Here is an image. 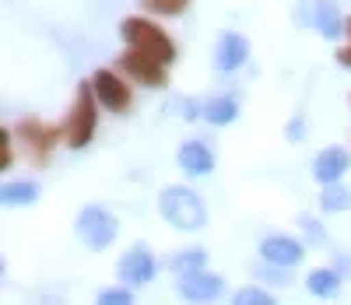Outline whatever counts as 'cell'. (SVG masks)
I'll return each mask as SVG.
<instances>
[{
    "label": "cell",
    "instance_id": "6da1fadb",
    "mask_svg": "<svg viewBox=\"0 0 351 305\" xmlns=\"http://www.w3.org/2000/svg\"><path fill=\"white\" fill-rule=\"evenodd\" d=\"M120 36L127 39L130 49H137V53H144V56L158 60L162 67H169L172 60H176V42L162 32L158 25H152L148 18H127V21L120 25Z\"/></svg>",
    "mask_w": 351,
    "mask_h": 305
},
{
    "label": "cell",
    "instance_id": "7a4b0ae2",
    "mask_svg": "<svg viewBox=\"0 0 351 305\" xmlns=\"http://www.w3.org/2000/svg\"><path fill=\"white\" fill-rule=\"evenodd\" d=\"M162 218L172 225V228H180V232H197L204 228V221H208V210H204V200L186 190V186H169L162 190Z\"/></svg>",
    "mask_w": 351,
    "mask_h": 305
},
{
    "label": "cell",
    "instance_id": "3957f363",
    "mask_svg": "<svg viewBox=\"0 0 351 305\" xmlns=\"http://www.w3.org/2000/svg\"><path fill=\"white\" fill-rule=\"evenodd\" d=\"M95 123H99V99L92 91V81L77 88V99L71 106V116L64 123V137L71 147H84L88 141L95 137Z\"/></svg>",
    "mask_w": 351,
    "mask_h": 305
},
{
    "label": "cell",
    "instance_id": "277c9868",
    "mask_svg": "<svg viewBox=\"0 0 351 305\" xmlns=\"http://www.w3.org/2000/svg\"><path fill=\"white\" fill-rule=\"evenodd\" d=\"M116 232H120V225H116L112 210H106L99 204L84 207L81 215H77V235L84 239L88 249H106L109 242L116 239Z\"/></svg>",
    "mask_w": 351,
    "mask_h": 305
},
{
    "label": "cell",
    "instance_id": "5b68a950",
    "mask_svg": "<svg viewBox=\"0 0 351 305\" xmlns=\"http://www.w3.org/2000/svg\"><path fill=\"white\" fill-rule=\"evenodd\" d=\"M18 137H21L25 151H28V158H32L36 165H46L49 155H53L56 137H60V130L46 127V123H39V119L28 116V119H21V123H18Z\"/></svg>",
    "mask_w": 351,
    "mask_h": 305
},
{
    "label": "cell",
    "instance_id": "8992f818",
    "mask_svg": "<svg viewBox=\"0 0 351 305\" xmlns=\"http://www.w3.org/2000/svg\"><path fill=\"white\" fill-rule=\"evenodd\" d=\"M155 270H158V260L152 256L148 246H134L130 253L120 256V263H116V278H120L123 284H148L155 278Z\"/></svg>",
    "mask_w": 351,
    "mask_h": 305
},
{
    "label": "cell",
    "instance_id": "52a82bcc",
    "mask_svg": "<svg viewBox=\"0 0 351 305\" xmlns=\"http://www.w3.org/2000/svg\"><path fill=\"white\" fill-rule=\"evenodd\" d=\"M92 91H95L99 106H106L112 112H127L130 109V88H127L123 77H116L112 71H95L92 74Z\"/></svg>",
    "mask_w": 351,
    "mask_h": 305
},
{
    "label": "cell",
    "instance_id": "ba28073f",
    "mask_svg": "<svg viewBox=\"0 0 351 305\" xmlns=\"http://www.w3.org/2000/svg\"><path fill=\"white\" fill-rule=\"evenodd\" d=\"M299 14H302L309 25H316V32L324 36V39H341V36H344V21H348V18H341V11H337L334 0H316V4H306Z\"/></svg>",
    "mask_w": 351,
    "mask_h": 305
},
{
    "label": "cell",
    "instance_id": "9c48e42d",
    "mask_svg": "<svg viewBox=\"0 0 351 305\" xmlns=\"http://www.w3.org/2000/svg\"><path fill=\"white\" fill-rule=\"evenodd\" d=\"M260 256H263V263H274V267H295V263H302L306 246L291 235H267L260 242Z\"/></svg>",
    "mask_w": 351,
    "mask_h": 305
},
{
    "label": "cell",
    "instance_id": "30bf717a",
    "mask_svg": "<svg viewBox=\"0 0 351 305\" xmlns=\"http://www.w3.org/2000/svg\"><path fill=\"white\" fill-rule=\"evenodd\" d=\"M120 71L130 74V77L141 81V84H148V88H162V84H165V67L158 64V60L137 53V49H127V53L120 56Z\"/></svg>",
    "mask_w": 351,
    "mask_h": 305
},
{
    "label": "cell",
    "instance_id": "8fae6325",
    "mask_svg": "<svg viewBox=\"0 0 351 305\" xmlns=\"http://www.w3.org/2000/svg\"><path fill=\"white\" fill-rule=\"evenodd\" d=\"M221 288H225V281L218 278V273H190V278H180V284H176V291H180L186 302H193V305H204V302H215L218 295H221Z\"/></svg>",
    "mask_w": 351,
    "mask_h": 305
},
{
    "label": "cell",
    "instance_id": "7c38bea8",
    "mask_svg": "<svg viewBox=\"0 0 351 305\" xmlns=\"http://www.w3.org/2000/svg\"><path fill=\"white\" fill-rule=\"evenodd\" d=\"M348 165H351V155L344 147H324L313 162V175L324 182V186H334V182H341V175L348 172Z\"/></svg>",
    "mask_w": 351,
    "mask_h": 305
},
{
    "label": "cell",
    "instance_id": "4fadbf2b",
    "mask_svg": "<svg viewBox=\"0 0 351 305\" xmlns=\"http://www.w3.org/2000/svg\"><path fill=\"white\" fill-rule=\"evenodd\" d=\"M250 60V42L243 39V36H236V32H225L221 39H218V53H215V64H218V71H225V74H232V71H239L243 64Z\"/></svg>",
    "mask_w": 351,
    "mask_h": 305
},
{
    "label": "cell",
    "instance_id": "5bb4252c",
    "mask_svg": "<svg viewBox=\"0 0 351 305\" xmlns=\"http://www.w3.org/2000/svg\"><path fill=\"white\" fill-rule=\"evenodd\" d=\"M180 169L190 172V175H208V172L215 169L211 147L200 144V141H186V144L180 147Z\"/></svg>",
    "mask_w": 351,
    "mask_h": 305
},
{
    "label": "cell",
    "instance_id": "9a60e30c",
    "mask_svg": "<svg viewBox=\"0 0 351 305\" xmlns=\"http://www.w3.org/2000/svg\"><path fill=\"white\" fill-rule=\"evenodd\" d=\"M306 288H309L316 298H334V295L341 291V273H337L334 267H319V270H313L309 278H306Z\"/></svg>",
    "mask_w": 351,
    "mask_h": 305
},
{
    "label": "cell",
    "instance_id": "2e32d148",
    "mask_svg": "<svg viewBox=\"0 0 351 305\" xmlns=\"http://www.w3.org/2000/svg\"><path fill=\"white\" fill-rule=\"evenodd\" d=\"M236 116H239V102H236V99H228V95H221V99H211V102H204V119H208V123H215V127H225V123H232Z\"/></svg>",
    "mask_w": 351,
    "mask_h": 305
},
{
    "label": "cell",
    "instance_id": "e0dca14e",
    "mask_svg": "<svg viewBox=\"0 0 351 305\" xmlns=\"http://www.w3.org/2000/svg\"><path fill=\"white\" fill-rule=\"evenodd\" d=\"M204 263H208V253H204V249H180V253L169 260V267L176 270V278H190V273H200Z\"/></svg>",
    "mask_w": 351,
    "mask_h": 305
},
{
    "label": "cell",
    "instance_id": "ac0fdd59",
    "mask_svg": "<svg viewBox=\"0 0 351 305\" xmlns=\"http://www.w3.org/2000/svg\"><path fill=\"white\" fill-rule=\"evenodd\" d=\"M0 197H4V204H36L39 200V186H36V182L32 179H21V182H4V193H0Z\"/></svg>",
    "mask_w": 351,
    "mask_h": 305
},
{
    "label": "cell",
    "instance_id": "d6986e66",
    "mask_svg": "<svg viewBox=\"0 0 351 305\" xmlns=\"http://www.w3.org/2000/svg\"><path fill=\"white\" fill-rule=\"evenodd\" d=\"M319 204H324V210H348L351 207V190L341 186V182H334V186H324V193H319Z\"/></svg>",
    "mask_w": 351,
    "mask_h": 305
},
{
    "label": "cell",
    "instance_id": "ffe728a7",
    "mask_svg": "<svg viewBox=\"0 0 351 305\" xmlns=\"http://www.w3.org/2000/svg\"><path fill=\"white\" fill-rule=\"evenodd\" d=\"M232 305H278V302L263 288H239L236 295H232Z\"/></svg>",
    "mask_w": 351,
    "mask_h": 305
},
{
    "label": "cell",
    "instance_id": "44dd1931",
    "mask_svg": "<svg viewBox=\"0 0 351 305\" xmlns=\"http://www.w3.org/2000/svg\"><path fill=\"white\" fill-rule=\"evenodd\" d=\"M141 4L148 8L152 14H165V18L183 14V11H186V0H141Z\"/></svg>",
    "mask_w": 351,
    "mask_h": 305
},
{
    "label": "cell",
    "instance_id": "7402d4cb",
    "mask_svg": "<svg viewBox=\"0 0 351 305\" xmlns=\"http://www.w3.org/2000/svg\"><path fill=\"white\" fill-rule=\"evenodd\" d=\"M95 305H134V298L127 288H106V291H99Z\"/></svg>",
    "mask_w": 351,
    "mask_h": 305
},
{
    "label": "cell",
    "instance_id": "603a6c76",
    "mask_svg": "<svg viewBox=\"0 0 351 305\" xmlns=\"http://www.w3.org/2000/svg\"><path fill=\"white\" fill-rule=\"evenodd\" d=\"M256 273H263V281H274V284H288L291 278L285 273V267H274V263H260Z\"/></svg>",
    "mask_w": 351,
    "mask_h": 305
},
{
    "label": "cell",
    "instance_id": "cb8c5ba5",
    "mask_svg": "<svg viewBox=\"0 0 351 305\" xmlns=\"http://www.w3.org/2000/svg\"><path fill=\"white\" fill-rule=\"evenodd\" d=\"M14 162V151H11V134L0 130V169H11Z\"/></svg>",
    "mask_w": 351,
    "mask_h": 305
},
{
    "label": "cell",
    "instance_id": "d4e9b609",
    "mask_svg": "<svg viewBox=\"0 0 351 305\" xmlns=\"http://www.w3.org/2000/svg\"><path fill=\"white\" fill-rule=\"evenodd\" d=\"M299 225L306 228V235H309L313 242H324V239H327V235H324V228H319V221H316V218H309V215H306Z\"/></svg>",
    "mask_w": 351,
    "mask_h": 305
},
{
    "label": "cell",
    "instance_id": "484cf974",
    "mask_svg": "<svg viewBox=\"0 0 351 305\" xmlns=\"http://www.w3.org/2000/svg\"><path fill=\"white\" fill-rule=\"evenodd\" d=\"M302 134H306V123L302 119H291L288 123V141H302Z\"/></svg>",
    "mask_w": 351,
    "mask_h": 305
},
{
    "label": "cell",
    "instance_id": "4316f807",
    "mask_svg": "<svg viewBox=\"0 0 351 305\" xmlns=\"http://www.w3.org/2000/svg\"><path fill=\"white\" fill-rule=\"evenodd\" d=\"M337 60H341V67H351V46H344V49L337 53Z\"/></svg>",
    "mask_w": 351,
    "mask_h": 305
},
{
    "label": "cell",
    "instance_id": "83f0119b",
    "mask_svg": "<svg viewBox=\"0 0 351 305\" xmlns=\"http://www.w3.org/2000/svg\"><path fill=\"white\" fill-rule=\"evenodd\" d=\"M344 32H348V36H351V18H348V21H344Z\"/></svg>",
    "mask_w": 351,
    "mask_h": 305
}]
</instances>
